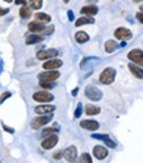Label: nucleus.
Instances as JSON below:
<instances>
[{
  "instance_id": "f257e3e1",
  "label": "nucleus",
  "mask_w": 143,
  "mask_h": 163,
  "mask_svg": "<svg viewBox=\"0 0 143 163\" xmlns=\"http://www.w3.org/2000/svg\"><path fill=\"white\" fill-rule=\"evenodd\" d=\"M114 78H115V70L112 69V67H108L100 74V82L102 84H110L113 83Z\"/></svg>"
},
{
  "instance_id": "f03ea898",
  "label": "nucleus",
  "mask_w": 143,
  "mask_h": 163,
  "mask_svg": "<svg viewBox=\"0 0 143 163\" xmlns=\"http://www.w3.org/2000/svg\"><path fill=\"white\" fill-rule=\"evenodd\" d=\"M85 96L92 102H98L102 97V92L95 86H88L85 88Z\"/></svg>"
},
{
  "instance_id": "7ed1b4c3",
  "label": "nucleus",
  "mask_w": 143,
  "mask_h": 163,
  "mask_svg": "<svg viewBox=\"0 0 143 163\" xmlns=\"http://www.w3.org/2000/svg\"><path fill=\"white\" fill-rule=\"evenodd\" d=\"M33 100H36L38 103H49L54 100V96L50 92H46V91H38L33 95Z\"/></svg>"
},
{
  "instance_id": "20e7f679",
  "label": "nucleus",
  "mask_w": 143,
  "mask_h": 163,
  "mask_svg": "<svg viewBox=\"0 0 143 163\" xmlns=\"http://www.w3.org/2000/svg\"><path fill=\"white\" fill-rule=\"evenodd\" d=\"M128 58L130 61H133L134 63L136 65H139L141 67H143V52L139 49H134V50H131V52L129 53L128 55Z\"/></svg>"
},
{
  "instance_id": "39448f33",
  "label": "nucleus",
  "mask_w": 143,
  "mask_h": 163,
  "mask_svg": "<svg viewBox=\"0 0 143 163\" xmlns=\"http://www.w3.org/2000/svg\"><path fill=\"white\" fill-rule=\"evenodd\" d=\"M58 78H59V72L57 70H46L45 72H41L38 75L40 80H47V82H54Z\"/></svg>"
},
{
  "instance_id": "423d86ee",
  "label": "nucleus",
  "mask_w": 143,
  "mask_h": 163,
  "mask_svg": "<svg viewBox=\"0 0 143 163\" xmlns=\"http://www.w3.org/2000/svg\"><path fill=\"white\" fill-rule=\"evenodd\" d=\"M50 120H51V116H46V115L36 117V119H33V121H32V128L33 129H40L41 126L46 125L47 122H50Z\"/></svg>"
},
{
  "instance_id": "0eeeda50",
  "label": "nucleus",
  "mask_w": 143,
  "mask_h": 163,
  "mask_svg": "<svg viewBox=\"0 0 143 163\" xmlns=\"http://www.w3.org/2000/svg\"><path fill=\"white\" fill-rule=\"evenodd\" d=\"M58 52L54 49H49V50H41V52L37 53V59L40 61H45V59H49V58H54L57 57Z\"/></svg>"
},
{
  "instance_id": "6e6552de",
  "label": "nucleus",
  "mask_w": 143,
  "mask_h": 163,
  "mask_svg": "<svg viewBox=\"0 0 143 163\" xmlns=\"http://www.w3.org/2000/svg\"><path fill=\"white\" fill-rule=\"evenodd\" d=\"M57 142H58V136H55V134H51V136H47L42 141V147L46 149V150L53 149L54 146L57 145Z\"/></svg>"
},
{
  "instance_id": "1a4fd4ad",
  "label": "nucleus",
  "mask_w": 143,
  "mask_h": 163,
  "mask_svg": "<svg viewBox=\"0 0 143 163\" xmlns=\"http://www.w3.org/2000/svg\"><path fill=\"white\" fill-rule=\"evenodd\" d=\"M114 36L117 37V40H130L131 38V32L126 28H118L114 32Z\"/></svg>"
},
{
  "instance_id": "9d476101",
  "label": "nucleus",
  "mask_w": 143,
  "mask_h": 163,
  "mask_svg": "<svg viewBox=\"0 0 143 163\" xmlns=\"http://www.w3.org/2000/svg\"><path fill=\"white\" fill-rule=\"evenodd\" d=\"M55 111L54 105H38L34 108V112L37 115H47V113H53Z\"/></svg>"
},
{
  "instance_id": "9b49d317",
  "label": "nucleus",
  "mask_w": 143,
  "mask_h": 163,
  "mask_svg": "<svg viewBox=\"0 0 143 163\" xmlns=\"http://www.w3.org/2000/svg\"><path fill=\"white\" fill-rule=\"evenodd\" d=\"M80 126L83 129H88V130H97L98 129V122L95 120H84L80 122Z\"/></svg>"
},
{
  "instance_id": "f8f14e48",
  "label": "nucleus",
  "mask_w": 143,
  "mask_h": 163,
  "mask_svg": "<svg viewBox=\"0 0 143 163\" xmlns=\"http://www.w3.org/2000/svg\"><path fill=\"white\" fill-rule=\"evenodd\" d=\"M76 147L75 146H70V147H67L64 150V153H63V156L66 159H67L68 162H74L76 159Z\"/></svg>"
},
{
  "instance_id": "ddd939ff",
  "label": "nucleus",
  "mask_w": 143,
  "mask_h": 163,
  "mask_svg": "<svg viewBox=\"0 0 143 163\" xmlns=\"http://www.w3.org/2000/svg\"><path fill=\"white\" fill-rule=\"evenodd\" d=\"M93 155H95L97 159H104V158H106V155H108V150L104 147V146H95V147H93Z\"/></svg>"
},
{
  "instance_id": "4468645a",
  "label": "nucleus",
  "mask_w": 143,
  "mask_h": 163,
  "mask_svg": "<svg viewBox=\"0 0 143 163\" xmlns=\"http://www.w3.org/2000/svg\"><path fill=\"white\" fill-rule=\"evenodd\" d=\"M60 66H62V61L60 59H50L43 63V69L45 70H55Z\"/></svg>"
},
{
  "instance_id": "2eb2a0df",
  "label": "nucleus",
  "mask_w": 143,
  "mask_h": 163,
  "mask_svg": "<svg viewBox=\"0 0 143 163\" xmlns=\"http://www.w3.org/2000/svg\"><path fill=\"white\" fill-rule=\"evenodd\" d=\"M28 29L33 33H38V32H43L45 30V25L41 21H33L28 25Z\"/></svg>"
},
{
  "instance_id": "dca6fc26",
  "label": "nucleus",
  "mask_w": 143,
  "mask_h": 163,
  "mask_svg": "<svg viewBox=\"0 0 143 163\" xmlns=\"http://www.w3.org/2000/svg\"><path fill=\"white\" fill-rule=\"evenodd\" d=\"M129 70L133 72L134 76H136L138 79H143V69H141L139 65H134V63H130L129 65Z\"/></svg>"
},
{
  "instance_id": "f3484780",
  "label": "nucleus",
  "mask_w": 143,
  "mask_h": 163,
  "mask_svg": "<svg viewBox=\"0 0 143 163\" xmlns=\"http://www.w3.org/2000/svg\"><path fill=\"white\" fill-rule=\"evenodd\" d=\"M92 137H93V138H96V139H101V141L105 142V143L109 146V147H112V149L115 147V143H114V142H113L108 136H105V134H93Z\"/></svg>"
},
{
  "instance_id": "a211bd4d",
  "label": "nucleus",
  "mask_w": 143,
  "mask_h": 163,
  "mask_svg": "<svg viewBox=\"0 0 143 163\" xmlns=\"http://www.w3.org/2000/svg\"><path fill=\"white\" fill-rule=\"evenodd\" d=\"M81 15H85V16H93L98 12V9L96 5H87V7H83L81 8Z\"/></svg>"
},
{
  "instance_id": "6ab92c4d",
  "label": "nucleus",
  "mask_w": 143,
  "mask_h": 163,
  "mask_svg": "<svg viewBox=\"0 0 143 163\" xmlns=\"http://www.w3.org/2000/svg\"><path fill=\"white\" fill-rule=\"evenodd\" d=\"M43 40V37L42 36H40V34H29L28 37H26V40H25V42L28 43V45H32V43H38V42H41Z\"/></svg>"
},
{
  "instance_id": "aec40b11",
  "label": "nucleus",
  "mask_w": 143,
  "mask_h": 163,
  "mask_svg": "<svg viewBox=\"0 0 143 163\" xmlns=\"http://www.w3.org/2000/svg\"><path fill=\"white\" fill-rule=\"evenodd\" d=\"M93 22H95L93 17H91V16H83V17H80L79 20H76L75 25L76 26H81L84 24H93Z\"/></svg>"
},
{
  "instance_id": "412c9836",
  "label": "nucleus",
  "mask_w": 143,
  "mask_h": 163,
  "mask_svg": "<svg viewBox=\"0 0 143 163\" xmlns=\"http://www.w3.org/2000/svg\"><path fill=\"white\" fill-rule=\"evenodd\" d=\"M75 40L79 43H84V42H87L88 40H89V37H88V34L85 32H78L75 34Z\"/></svg>"
},
{
  "instance_id": "4be33fe9",
  "label": "nucleus",
  "mask_w": 143,
  "mask_h": 163,
  "mask_svg": "<svg viewBox=\"0 0 143 163\" xmlns=\"http://www.w3.org/2000/svg\"><path fill=\"white\" fill-rule=\"evenodd\" d=\"M20 16L23 19H29L32 16V11H30V7H26V5H23L20 8Z\"/></svg>"
},
{
  "instance_id": "5701e85b",
  "label": "nucleus",
  "mask_w": 143,
  "mask_h": 163,
  "mask_svg": "<svg viewBox=\"0 0 143 163\" xmlns=\"http://www.w3.org/2000/svg\"><path fill=\"white\" fill-rule=\"evenodd\" d=\"M117 48H118V45H117V42H115V41L110 40V41H106L105 42V52L106 53H113Z\"/></svg>"
},
{
  "instance_id": "b1692460",
  "label": "nucleus",
  "mask_w": 143,
  "mask_h": 163,
  "mask_svg": "<svg viewBox=\"0 0 143 163\" xmlns=\"http://www.w3.org/2000/svg\"><path fill=\"white\" fill-rule=\"evenodd\" d=\"M34 17H36L37 21H41V22H49V21L51 20V17L47 13H41V12L40 13H36Z\"/></svg>"
},
{
  "instance_id": "393cba45",
  "label": "nucleus",
  "mask_w": 143,
  "mask_h": 163,
  "mask_svg": "<svg viewBox=\"0 0 143 163\" xmlns=\"http://www.w3.org/2000/svg\"><path fill=\"white\" fill-rule=\"evenodd\" d=\"M100 112V108L95 105H87L85 106V113L87 115H97Z\"/></svg>"
},
{
  "instance_id": "a878e982",
  "label": "nucleus",
  "mask_w": 143,
  "mask_h": 163,
  "mask_svg": "<svg viewBox=\"0 0 143 163\" xmlns=\"http://www.w3.org/2000/svg\"><path fill=\"white\" fill-rule=\"evenodd\" d=\"M29 4H30L32 8L40 9L42 7V0H29Z\"/></svg>"
},
{
  "instance_id": "bb28decb",
  "label": "nucleus",
  "mask_w": 143,
  "mask_h": 163,
  "mask_svg": "<svg viewBox=\"0 0 143 163\" xmlns=\"http://www.w3.org/2000/svg\"><path fill=\"white\" fill-rule=\"evenodd\" d=\"M40 86L45 89H51L53 88V82H47V80H40Z\"/></svg>"
},
{
  "instance_id": "cd10ccee",
  "label": "nucleus",
  "mask_w": 143,
  "mask_h": 163,
  "mask_svg": "<svg viewBox=\"0 0 143 163\" xmlns=\"http://www.w3.org/2000/svg\"><path fill=\"white\" fill-rule=\"evenodd\" d=\"M79 161H80L81 163H91V162H92V158H91V156L88 155V154L84 153L83 155L80 156V159H79Z\"/></svg>"
},
{
  "instance_id": "c85d7f7f",
  "label": "nucleus",
  "mask_w": 143,
  "mask_h": 163,
  "mask_svg": "<svg viewBox=\"0 0 143 163\" xmlns=\"http://www.w3.org/2000/svg\"><path fill=\"white\" fill-rule=\"evenodd\" d=\"M54 132H55V130H54V129H53V128H49V129H45V130H43V132H42V136H43V137H47V136H51V134H54Z\"/></svg>"
},
{
  "instance_id": "c756f323",
  "label": "nucleus",
  "mask_w": 143,
  "mask_h": 163,
  "mask_svg": "<svg viewBox=\"0 0 143 163\" xmlns=\"http://www.w3.org/2000/svg\"><path fill=\"white\" fill-rule=\"evenodd\" d=\"M9 96H11V92H4L2 96H0V103H3L4 100L7 99V97H9Z\"/></svg>"
},
{
  "instance_id": "7c9ffc66",
  "label": "nucleus",
  "mask_w": 143,
  "mask_h": 163,
  "mask_svg": "<svg viewBox=\"0 0 143 163\" xmlns=\"http://www.w3.org/2000/svg\"><path fill=\"white\" fill-rule=\"evenodd\" d=\"M81 115V104H78V108H76V112H75V117H80Z\"/></svg>"
},
{
  "instance_id": "2f4dec72",
  "label": "nucleus",
  "mask_w": 143,
  "mask_h": 163,
  "mask_svg": "<svg viewBox=\"0 0 143 163\" xmlns=\"http://www.w3.org/2000/svg\"><path fill=\"white\" fill-rule=\"evenodd\" d=\"M136 20H138V21H141L142 24H143V12L136 13Z\"/></svg>"
},
{
  "instance_id": "473e14b6",
  "label": "nucleus",
  "mask_w": 143,
  "mask_h": 163,
  "mask_svg": "<svg viewBox=\"0 0 143 163\" xmlns=\"http://www.w3.org/2000/svg\"><path fill=\"white\" fill-rule=\"evenodd\" d=\"M53 30H54V26H49L47 29L45 28V30H43V33H45V34H49V33H51Z\"/></svg>"
},
{
  "instance_id": "72a5a7b5",
  "label": "nucleus",
  "mask_w": 143,
  "mask_h": 163,
  "mask_svg": "<svg viewBox=\"0 0 143 163\" xmlns=\"http://www.w3.org/2000/svg\"><path fill=\"white\" fill-rule=\"evenodd\" d=\"M8 13V9H3V8H0V16H4V15H7Z\"/></svg>"
},
{
  "instance_id": "f704fd0d",
  "label": "nucleus",
  "mask_w": 143,
  "mask_h": 163,
  "mask_svg": "<svg viewBox=\"0 0 143 163\" xmlns=\"http://www.w3.org/2000/svg\"><path fill=\"white\" fill-rule=\"evenodd\" d=\"M62 155H63V151H59L58 154H55V155H54V158H55V159H59Z\"/></svg>"
},
{
  "instance_id": "c9c22d12",
  "label": "nucleus",
  "mask_w": 143,
  "mask_h": 163,
  "mask_svg": "<svg viewBox=\"0 0 143 163\" xmlns=\"http://www.w3.org/2000/svg\"><path fill=\"white\" fill-rule=\"evenodd\" d=\"M15 2L17 3V4H20V5H25V3H26L25 0H15Z\"/></svg>"
},
{
  "instance_id": "e433bc0d",
  "label": "nucleus",
  "mask_w": 143,
  "mask_h": 163,
  "mask_svg": "<svg viewBox=\"0 0 143 163\" xmlns=\"http://www.w3.org/2000/svg\"><path fill=\"white\" fill-rule=\"evenodd\" d=\"M68 19H70L71 21H72V20H74V13H72V12H71V11H70V12H68Z\"/></svg>"
},
{
  "instance_id": "4c0bfd02",
  "label": "nucleus",
  "mask_w": 143,
  "mask_h": 163,
  "mask_svg": "<svg viewBox=\"0 0 143 163\" xmlns=\"http://www.w3.org/2000/svg\"><path fill=\"white\" fill-rule=\"evenodd\" d=\"M4 129L7 130L8 133H13V129H11V128H8V126H4Z\"/></svg>"
},
{
  "instance_id": "58836bf2",
  "label": "nucleus",
  "mask_w": 143,
  "mask_h": 163,
  "mask_svg": "<svg viewBox=\"0 0 143 163\" xmlns=\"http://www.w3.org/2000/svg\"><path fill=\"white\" fill-rule=\"evenodd\" d=\"M76 93H78V88H75L74 91H72V95H76Z\"/></svg>"
},
{
  "instance_id": "ea45409f",
  "label": "nucleus",
  "mask_w": 143,
  "mask_h": 163,
  "mask_svg": "<svg viewBox=\"0 0 143 163\" xmlns=\"http://www.w3.org/2000/svg\"><path fill=\"white\" fill-rule=\"evenodd\" d=\"M2 67H3V62L0 61V71H2Z\"/></svg>"
},
{
  "instance_id": "a19ab883",
  "label": "nucleus",
  "mask_w": 143,
  "mask_h": 163,
  "mask_svg": "<svg viewBox=\"0 0 143 163\" xmlns=\"http://www.w3.org/2000/svg\"><path fill=\"white\" fill-rule=\"evenodd\" d=\"M5 2H8V3H11V2H13V0H5Z\"/></svg>"
},
{
  "instance_id": "79ce46f5",
  "label": "nucleus",
  "mask_w": 143,
  "mask_h": 163,
  "mask_svg": "<svg viewBox=\"0 0 143 163\" xmlns=\"http://www.w3.org/2000/svg\"><path fill=\"white\" fill-rule=\"evenodd\" d=\"M141 11H142V12H143V5H141Z\"/></svg>"
},
{
  "instance_id": "37998d69",
  "label": "nucleus",
  "mask_w": 143,
  "mask_h": 163,
  "mask_svg": "<svg viewBox=\"0 0 143 163\" xmlns=\"http://www.w3.org/2000/svg\"><path fill=\"white\" fill-rule=\"evenodd\" d=\"M63 2H64V3H67V2H68V0H63Z\"/></svg>"
},
{
  "instance_id": "c03bdc74",
  "label": "nucleus",
  "mask_w": 143,
  "mask_h": 163,
  "mask_svg": "<svg viewBox=\"0 0 143 163\" xmlns=\"http://www.w3.org/2000/svg\"><path fill=\"white\" fill-rule=\"evenodd\" d=\"M134 2H141V0H134Z\"/></svg>"
}]
</instances>
